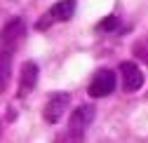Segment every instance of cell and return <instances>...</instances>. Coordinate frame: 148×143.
<instances>
[{"mask_svg": "<svg viewBox=\"0 0 148 143\" xmlns=\"http://www.w3.org/2000/svg\"><path fill=\"white\" fill-rule=\"evenodd\" d=\"M10 75H12V54L5 52V49H0V94L5 92Z\"/></svg>", "mask_w": 148, "mask_h": 143, "instance_id": "ba28073f", "label": "cell"}, {"mask_svg": "<svg viewBox=\"0 0 148 143\" xmlns=\"http://www.w3.org/2000/svg\"><path fill=\"white\" fill-rule=\"evenodd\" d=\"M26 38V24H24V19H12V21H7L5 24V28L0 31V45H3V49L5 52H12L19 47V42Z\"/></svg>", "mask_w": 148, "mask_h": 143, "instance_id": "6da1fadb", "label": "cell"}, {"mask_svg": "<svg viewBox=\"0 0 148 143\" xmlns=\"http://www.w3.org/2000/svg\"><path fill=\"white\" fill-rule=\"evenodd\" d=\"M68 103H71V96L64 92H59V94H52L49 96V101L45 103V110H42V117H45V122H49V124H57L59 120H61V115L66 113V108H68Z\"/></svg>", "mask_w": 148, "mask_h": 143, "instance_id": "277c9868", "label": "cell"}, {"mask_svg": "<svg viewBox=\"0 0 148 143\" xmlns=\"http://www.w3.org/2000/svg\"><path fill=\"white\" fill-rule=\"evenodd\" d=\"M35 84H38V66L33 61H26L21 68V75H19V96L31 94L35 89Z\"/></svg>", "mask_w": 148, "mask_h": 143, "instance_id": "8992f818", "label": "cell"}, {"mask_svg": "<svg viewBox=\"0 0 148 143\" xmlns=\"http://www.w3.org/2000/svg\"><path fill=\"white\" fill-rule=\"evenodd\" d=\"M73 14H75V0H59L49 10L52 21H68Z\"/></svg>", "mask_w": 148, "mask_h": 143, "instance_id": "52a82bcc", "label": "cell"}, {"mask_svg": "<svg viewBox=\"0 0 148 143\" xmlns=\"http://www.w3.org/2000/svg\"><path fill=\"white\" fill-rule=\"evenodd\" d=\"M120 26V21H118V16H106V19H101L99 21V28L101 31H106V33H110V31H115Z\"/></svg>", "mask_w": 148, "mask_h": 143, "instance_id": "9c48e42d", "label": "cell"}, {"mask_svg": "<svg viewBox=\"0 0 148 143\" xmlns=\"http://www.w3.org/2000/svg\"><path fill=\"white\" fill-rule=\"evenodd\" d=\"M113 89H115V75L110 73V70H99V73L92 78L87 92H89L92 99H103L108 94H113Z\"/></svg>", "mask_w": 148, "mask_h": 143, "instance_id": "3957f363", "label": "cell"}, {"mask_svg": "<svg viewBox=\"0 0 148 143\" xmlns=\"http://www.w3.org/2000/svg\"><path fill=\"white\" fill-rule=\"evenodd\" d=\"M94 115H97V108L92 103H85V106H80V108H75L73 115H71V122H68V134L80 138L89 129V124L94 122Z\"/></svg>", "mask_w": 148, "mask_h": 143, "instance_id": "7a4b0ae2", "label": "cell"}, {"mask_svg": "<svg viewBox=\"0 0 148 143\" xmlns=\"http://www.w3.org/2000/svg\"><path fill=\"white\" fill-rule=\"evenodd\" d=\"M120 75H122V89L125 92H139L143 87V73L132 61H122L120 63Z\"/></svg>", "mask_w": 148, "mask_h": 143, "instance_id": "5b68a950", "label": "cell"}]
</instances>
